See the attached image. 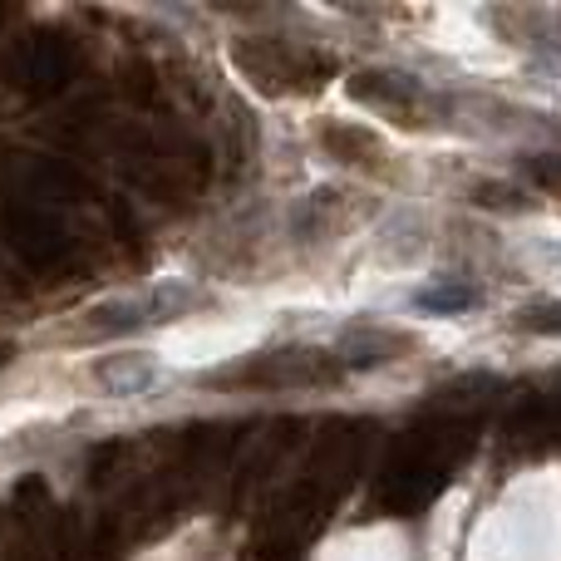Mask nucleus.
Here are the masks:
<instances>
[{"label":"nucleus","mask_w":561,"mask_h":561,"mask_svg":"<svg viewBox=\"0 0 561 561\" xmlns=\"http://www.w3.org/2000/svg\"><path fill=\"white\" fill-rule=\"evenodd\" d=\"M187 300H193V290H183V286H163V290H153V296L118 300V306L99 310V330H104V335H128V330H138V325H158V320L183 316Z\"/></svg>","instance_id":"nucleus-1"},{"label":"nucleus","mask_w":561,"mask_h":561,"mask_svg":"<svg viewBox=\"0 0 561 561\" xmlns=\"http://www.w3.org/2000/svg\"><path fill=\"white\" fill-rule=\"evenodd\" d=\"M94 379L108 389V394H144L153 385V365L144 355H108L94 365Z\"/></svg>","instance_id":"nucleus-2"},{"label":"nucleus","mask_w":561,"mask_h":561,"mask_svg":"<svg viewBox=\"0 0 561 561\" xmlns=\"http://www.w3.org/2000/svg\"><path fill=\"white\" fill-rule=\"evenodd\" d=\"M419 310H434V316H458V310H473L478 306V286L468 280H438V286L419 290Z\"/></svg>","instance_id":"nucleus-3"},{"label":"nucleus","mask_w":561,"mask_h":561,"mask_svg":"<svg viewBox=\"0 0 561 561\" xmlns=\"http://www.w3.org/2000/svg\"><path fill=\"white\" fill-rule=\"evenodd\" d=\"M523 330H537V335H557L561 330V300L557 306H542V310H523V320H517Z\"/></svg>","instance_id":"nucleus-4"}]
</instances>
